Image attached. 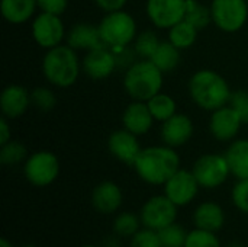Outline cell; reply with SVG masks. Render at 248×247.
Instances as JSON below:
<instances>
[{"instance_id":"f35d334b","label":"cell","mask_w":248,"mask_h":247,"mask_svg":"<svg viewBox=\"0 0 248 247\" xmlns=\"http://www.w3.org/2000/svg\"><path fill=\"white\" fill-rule=\"evenodd\" d=\"M12 140V128L9 124V118L1 116L0 119V146Z\"/></svg>"},{"instance_id":"ffe728a7","label":"cell","mask_w":248,"mask_h":247,"mask_svg":"<svg viewBox=\"0 0 248 247\" xmlns=\"http://www.w3.org/2000/svg\"><path fill=\"white\" fill-rule=\"evenodd\" d=\"M154 116L147 105L142 100H132L122 114V125L125 130L141 137L145 135L154 124Z\"/></svg>"},{"instance_id":"7c38bea8","label":"cell","mask_w":248,"mask_h":247,"mask_svg":"<svg viewBox=\"0 0 248 247\" xmlns=\"http://www.w3.org/2000/svg\"><path fill=\"white\" fill-rule=\"evenodd\" d=\"M187 0H147L145 13L158 29H170L185 19Z\"/></svg>"},{"instance_id":"e0dca14e","label":"cell","mask_w":248,"mask_h":247,"mask_svg":"<svg viewBox=\"0 0 248 247\" xmlns=\"http://www.w3.org/2000/svg\"><path fill=\"white\" fill-rule=\"evenodd\" d=\"M195 132L193 121L186 114H174L167 121L161 122L160 135L163 140V144L170 146L173 148L182 147L190 141Z\"/></svg>"},{"instance_id":"74e56055","label":"cell","mask_w":248,"mask_h":247,"mask_svg":"<svg viewBox=\"0 0 248 247\" xmlns=\"http://www.w3.org/2000/svg\"><path fill=\"white\" fill-rule=\"evenodd\" d=\"M94 3L102 12L110 13V12H116V10H124L128 0H94Z\"/></svg>"},{"instance_id":"44dd1931","label":"cell","mask_w":248,"mask_h":247,"mask_svg":"<svg viewBox=\"0 0 248 247\" xmlns=\"http://www.w3.org/2000/svg\"><path fill=\"white\" fill-rule=\"evenodd\" d=\"M65 42L76 51H84V52L105 45L99 32V26L89 22L74 23L67 31Z\"/></svg>"},{"instance_id":"5bb4252c","label":"cell","mask_w":248,"mask_h":247,"mask_svg":"<svg viewBox=\"0 0 248 247\" xmlns=\"http://www.w3.org/2000/svg\"><path fill=\"white\" fill-rule=\"evenodd\" d=\"M118 60L112 48L103 45L87 51L81 60L83 73L93 80H103L108 79L115 73L118 68Z\"/></svg>"},{"instance_id":"4316f807","label":"cell","mask_w":248,"mask_h":247,"mask_svg":"<svg viewBox=\"0 0 248 247\" xmlns=\"http://www.w3.org/2000/svg\"><path fill=\"white\" fill-rule=\"evenodd\" d=\"M147 105H148L154 119L158 122H164L169 118H171L174 114H177V103H176L174 98H171L170 95L163 93V92L157 93L150 100H147Z\"/></svg>"},{"instance_id":"83f0119b","label":"cell","mask_w":248,"mask_h":247,"mask_svg":"<svg viewBox=\"0 0 248 247\" xmlns=\"http://www.w3.org/2000/svg\"><path fill=\"white\" fill-rule=\"evenodd\" d=\"M28 148L23 143H20L19 140H10L4 144L0 146V163L3 166L12 167V166H17L20 163H25V160L28 159Z\"/></svg>"},{"instance_id":"9a60e30c","label":"cell","mask_w":248,"mask_h":247,"mask_svg":"<svg viewBox=\"0 0 248 247\" xmlns=\"http://www.w3.org/2000/svg\"><path fill=\"white\" fill-rule=\"evenodd\" d=\"M90 204L93 210L102 215H115L122 208L124 192L116 182L102 181L93 188L90 194Z\"/></svg>"},{"instance_id":"d6a6232c","label":"cell","mask_w":248,"mask_h":247,"mask_svg":"<svg viewBox=\"0 0 248 247\" xmlns=\"http://www.w3.org/2000/svg\"><path fill=\"white\" fill-rule=\"evenodd\" d=\"M31 103L41 112H49L57 106V96L49 87L38 86L31 90Z\"/></svg>"},{"instance_id":"f1b7e54d","label":"cell","mask_w":248,"mask_h":247,"mask_svg":"<svg viewBox=\"0 0 248 247\" xmlns=\"http://www.w3.org/2000/svg\"><path fill=\"white\" fill-rule=\"evenodd\" d=\"M185 19L201 31V29L206 28L209 23H212L211 7L203 4V3H201L199 0H187L186 1Z\"/></svg>"},{"instance_id":"ba28073f","label":"cell","mask_w":248,"mask_h":247,"mask_svg":"<svg viewBox=\"0 0 248 247\" xmlns=\"http://www.w3.org/2000/svg\"><path fill=\"white\" fill-rule=\"evenodd\" d=\"M212 23L227 33L241 31L248 20L247 0H212Z\"/></svg>"},{"instance_id":"7402d4cb","label":"cell","mask_w":248,"mask_h":247,"mask_svg":"<svg viewBox=\"0 0 248 247\" xmlns=\"http://www.w3.org/2000/svg\"><path fill=\"white\" fill-rule=\"evenodd\" d=\"M38 9L36 0H1L0 10L6 22L12 25H22L35 17Z\"/></svg>"},{"instance_id":"9c48e42d","label":"cell","mask_w":248,"mask_h":247,"mask_svg":"<svg viewBox=\"0 0 248 247\" xmlns=\"http://www.w3.org/2000/svg\"><path fill=\"white\" fill-rule=\"evenodd\" d=\"M142 227L160 231L161 229L177 221L179 207L173 204L164 194L150 197L140 210Z\"/></svg>"},{"instance_id":"cb8c5ba5","label":"cell","mask_w":248,"mask_h":247,"mask_svg":"<svg viewBox=\"0 0 248 247\" xmlns=\"http://www.w3.org/2000/svg\"><path fill=\"white\" fill-rule=\"evenodd\" d=\"M198 33H199V29L195 28L186 19H183L169 29V38L167 39L182 51V49H189L196 44Z\"/></svg>"},{"instance_id":"d590c367","label":"cell","mask_w":248,"mask_h":247,"mask_svg":"<svg viewBox=\"0 0 248 247\" xmlns=\"http://www.w3.org/2000/svg\"><path fill=\"white\" fill-rule=\"evenodd\" d=\"M228 105H231L237 111L244 124H248V90L240 89L232 92Z\"/></svg>"},{"instance_id":"4fadbf2b","label":"cell","mask_w":248,"mask_h":247,"mask_svg":"<svg viewBox=\"0 0 248 247\" xmlns=\"http://www.w3.org/2000/svg\"><path fill=\"white\" fill-rule=\"evenodd\" d=\"M243 125H244L243 119L231 105H225L211 112L209 131L217 141L221 143L234 141Z\"/></svg>"},{"instance_id":"ab89813d","label":"cell","mask_w":248,"mask_h":247,"mask_svg":"<svg viewBox=\"0 0 248 247\" xmlns=\"http://www.w3.org/2000/svg\"><path fill=\"white\" fill-rule=\"evenodd\" d=\"M102 247H122V239L112 233L110 236H108V237L103 239Z\"/></svg>"},{"instance_id":"52a82bcc","label":"cell","mask_w":248,"mask_h":247,"mask_svg":"<svg viewBox=\"0 0 248 247\" xmlns=\"http://www.w3.org/2000/svg\"><path fill=\"white\" fill-rule=\"evenodd\" d=\"M203 189H217L222 186L231 176V169L225 154L206 153L196 159L190 169Z\"/></svg>"},{"instance_id":"836d02e7","label":"cell","mask_w":248,"mask_h":247,"mask_svg":"<svg viewBox=\"0 0 248 247\" xmlns=\"http://www.w3.org/2000/svg\"><path fill=\"white\" fill-rule=\"evenodd\" d=\"M231 202L241 214L248 215V178L237 179L231 189Z\"/></svg>"},{"instance_id":"1f68e13d","label":"cell","mask_w":248,"mask_h":247,"mask_svg":"<svg viewBox=\"0 0 248 247\" xmlns=\"http://www.w3.org/2000/svg\"><path fill=\"white\" fill-rule=\"evenodd\" d=\"M185 247H222V243L218 237V233L193 227L187 233Z\"/></svg>"},{"instance_id":"6da1fadb","label":"cell","mask_w":248,"mask_h":247,"mask_svg":"<svg viewBox=\"0 0 248 247\" xmlns=\"http://www.w3.org/2000/svg\"><path fill=\"white\" fill-rule=\"evenodd\" d=\"M132 167L144 183L163 186L180 169V156L170 146H150L141 150Z\"/></svg>"},{"instance_id":"603a6c76","label":"cell","mask_w":248,"mask_h":247,"mask_svg":"<svg viewBox=\"0 0 248 247\" xmlns=\"http://www.w3.org/2000/svg\"><path fill=\"white\" fill-rule=\"evenodd\" d=\"M227 162L231 169V175L235 179L248 178V138L231 141L225 151Z\"/></svg>"},{"instance_id":"8992f818","label":"cell","mask_w":248,"mask_h":247,"mask_svg":"<svg viewBox=\"0 0 248 247\" xmlns=\"http://www.w3.org/2000/svg\"><path fill=\"white\" fill-rule=\"evenodd\" d=\"M60 160L48 150H39L28 156L23 163V175L29 185L35 188H46L60 176Z\"/></svg>"},{"instance_id":"ee69618b","label":"cell","mask_w":248,"mask_h":247,"mask_svg":"<svg viewBox=\"0 0 248 247\" xmlns=\"http://www.w3.org/2000/svg\"><path fill=\"white\" fill-rule=\"evenodd\" d=\"M80 247H102V246H97V245H83V246H80Z\"/></svg>"},{"instance_id":"60d3db41","label":"cell","mask_w":248,"mask_h":247,"mask_svg":"<svg viewBox=\"0 0 248 247\" xmlns=\"http://www.w3.org/2000/svg\"><path fill=\"white\" fill-rule=\"evenodd\" d=\"M0 247H16L7 237H1L0 239Z\"/></svg>"},{"instance_id":"b9f144b4","label":"cell","mask_w":248,"mask_h":247,"mask_svg":"<svg viewBox=\"0 0 248 247\" xmlns=\"http://www.w3.org/2000/svg\"><path fill=\"white\" fill-rule=\"evenodd\" d=\"M225 247H246L241 242H231V243H228Z\"/></svg>"},{"instance_id":"ac0fdd59","label":"cell","mask_w":248,"mask_h":247,"mask_svg":"<svg viewBox=\"0 0 248 247\" xmlns=\"http://www.w3.org/2000/svg\"><path fill=\"white\" fill-rule=\"evenodd\" d=\"M32 106L31 92L20 84H7L0 95L1 115L9 119H16L25 115Z\"/></svg>"},{"instance_id":"4dcf8cb0","label":"cell","mask_w":248,"mask_h":247,"mask_svg":"<svg viewBox=\"0 0 248 247\" xmlns=\"http://www.w3.org/2000/svg\"><path fill=\"white\" fill-rule=\"evenodd\" d=\"M189 230H186L182 224H179L177 221L161 229L158 231L160 240H161V246L163 247H185L186 243V237H187Z\"/></svg>"},{"instance_id":"277c9868","label":"cell","mask_w":248,"mask_h":247,"mask_svg":"<svg viewBox=\"0 0 248 247\" xmlns=\"http://www.w3.org/2000/svg\"><path fill=\"white\" fill-rule=\"evenodd\" d=\"M164 73L151 60H137L125 70L124 89L132 100L147 102L163 89Z\"/></svg>"},{"instance_id":"f546056e","label":"cell","mask_w":248,"mask_h":247,"mask_svg":"<svg viewBox=\"0 0 248 247\" xmlns=\"http://www.w3.org/2000/svg\"><path fill=\"white\" fill-rule=\"evenodd\" d=\"M160 38L158 35L151 31V29H147V31H142L137 35L135 41H134V51L137 52V55L142 60H151L154 52L157 51L158 45H160Z\"/></svg>"},{"instance_id":"2e32d148","label":"cell","mask_w":248,"mask_h":247,"mask_svg":"<svg viewBox=\"0 0 248 247\" xmlns=\"http://www.w3.org/2000/svg\"><path fill=\"white\" fill-rule=\"evenodd\" d=\"M108 150L118 162L132 167L142 147L138 141V135L132 134L125 128H121L109 135Z\"/></svg>"},{"instance_id":"8d00e7d4","label":"cell","mask_w":248,"mask_h":247,"mask_svg":"<svg viewBox=\"0 0 248 247\" xmlns=\"http://www.w3.org/2000/svg\"><path fill=\"white\" fill-rule=\"evenodd\" d=\"M38 1V9L45 13H52L61 16L67 7H68V0H36Z\"/></svg>"},{"instance_id":"3957f363","label":"cell","mask_w":248,"mask_h":247,"mask_svg":"<svg viewBox=\"0 0 248 247\" xmlns=\"http://www.w3.org/2000/svg\"><path fill=\"white\" fill-rule=\"evenodd\" d=\"M41 68L45 80L58 89L71 87L78 80L83 70L77 51L68 44L46 49Z\"/></svg>"},{"instance_id":"f6af8a7d","label":"cell","mask_w":248,"mask_h":247,"mask_svg":"<svg viewBox=\"0 0 248 247\" xmlns=\"http://www.w3.org/2000/svg\"><path fill=\"white\" fill-rule=\"evenodd\" d=\"M247 1H248V0H247Z\"/></svg>"},{"instance_id":"484cf974","label":"cell","mask_w":248,"mask_h":247,"mask_svg":"<svg viewBox=\"0 0 248 247\" xmlns=\"http://www.w3.org/2000/svg\"><path fill=\"white\" fill-rule=\"evenodd\" d=\"M151 61L166 74L174 71L180 63V49L173 45L169 39L161 41L157 51L154 52Z\"/></svg>"},{"instance_id":"30bf717a","label":"cell","mask_w":248,"mask_h":247,"mask_svg":"<svg viewBox=\"0 0 248 247\" xmlns=\"http://www.w3.org/2000/svg\"><path fill=\"white\" fill-rule=\"evenodd\" d=\"M31 35L35 44L46 51L57 45H61L67 36V31L61 16L41 12L32 19Z\"/></svg>"},{"instance_id":"5b68a950","label":"cell","mask_w":248,"mask_h":247,"mask_svg":"<svg viewBox=\"0 0 248 247\" xmlns=\"http://www.w3.org/2000/svg\"><path fill=\"white\" fill-rule=\"evenodd\" d=\"M97 26L103 44L112 49L129 47L138 35L134 16L125 10L105 13Z\"/></svg>"},{"instance_id":"7bdbcfd3","label":"cell","mask_w":248,"mask_h":247,"mask_svg":"<svg viewBox=\"0 0 248 247\" xmlns=\"http://www.w3.org/2000/svg\"><path fill=\"white\" fill-rule=\"evenodd\" d=\"M19 247H38L36 245H33V243H25V245H22V246Z\"/></svg>"},{"instance_id":"e575fe53","label":"cell","mask_w":248,"mask_h":247,"mask_svg":"<svg viewBox=\"0 0 248 247\" xmlns=\"http://www.w3.org/2000/svg\"><path fill=\"white\" fill-rule=\"evenodd\" d=\"M129 247H163L158 231L142 227L129 239Z\"/></svg>"},{"instance_id":"d4e9b609","label":"cell","mask_w":248,"mask_h":247,"mask_svg":"<svg viewBox=\"0 0 248 247\" xmlns=\"http://www.w3.org/2000/svg\"><path fill=\"white\" fill-rule=\"evenodd\" d=\"M142 229L140 214L132 211L116 213L112 220V233L121 239H131Z\"/></svg>"},{"instance_id":"8fae6325","label":"cell","mask_w":248,"mask_h":247,"mask_svg":"<svg viewBox=\"0 0 248 247\" xmlns=\"http://www.w3.org/2000/svg\"><path fill=\"white\" fill-rule=\"evenodd\" d=\"M201 185L192 170L179 169L164 185L163 194L179 208L190 205L199 195Z\"/></svg>"},{"instance_id":"d6986e66","label":"cell","mask_w":248,"mask_h":247,"mask_svg":"<svg viewBox=\"0 0 248 247\" xmlns=\"http://www.w3.org/2000/svg\"><path fill=\"white\" fill-rule=\"evenodd\" d=\"M192 223L193 227L219 233L225 223H227V214L222 205L217 201H203L196 205L192 214Z\"/></svg>"},{"instance_id":"7a4b0ae2","label":"cell","mask_w":248,"mask_h":247,"mask_svg":"<svg viewBox=\"0 0 248 247\" xmlns=\"http://www.w3.org/2000/svg\"><path fill=\"white\" fill-rule=\"evenodd\" d=\"M189 95L201 109L212 112L230 103L232 90L218 71L202 68L192 74L189 80Z\"/></svg>"}]
</instances>
